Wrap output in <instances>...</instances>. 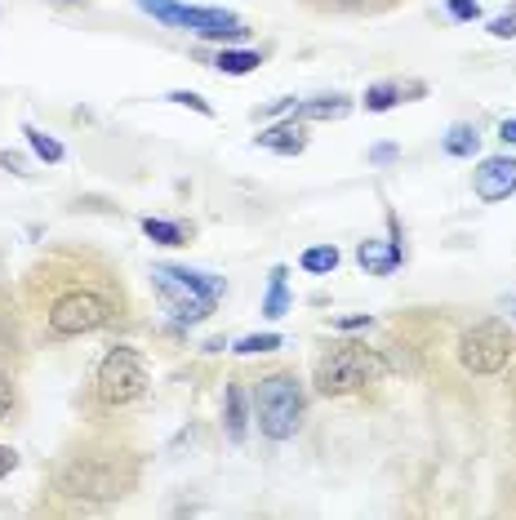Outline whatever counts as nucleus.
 Returning a JSON list of instances; mask_svg holds the SVG:
<instances>
[{
    "label": "nucleus",
    "instance_id": "nucleus-26",
    "mask_svg": "<svg viewBox=\"0 0 516 520\" xmlns=\"http://www.w3.org/2000/svg\"><path fill=\"white\" fill-rule=\"evenodd\" d=\"M0 169H9V174H18V178L32 174V169H27V156L23 152H9V147L0 152Z\"/></svg>",
    "mask_w": 516,
    "mask_h": 520
},
{
    "label": "nucleus",
    "instance_id": "nucleus-33",
    "mask_svg": "<svg viewBox=\"0 0 516 520\" xmlns=\"http://www.w3.org/2000/svg\"><path fill=\"white\" fill-rule=\"evenodd\" d=\"M503 307H508V312L516 316V294H512V298H503Z\"/></svg>",
    "mask_w": 516,
    "mask_h": 520
},
{
    "label": "nucleus",
    "instance_id": "nucleus-15",
    "mask_svg": "<svg viewBox=\"0 0 516 520\" xmlns=\"http://www.w3.org/2000/svg\"><path fill=\"white\" fill-rule=\"evenodd\" d=\"M285 276H290V267H272V276H267V298H263V316L267 320H281L290 312V285H285Z\"/></svg>",
    "mask_w": 516,
    "mask_h": 520
},
{
    "label": "nucleus",
    "instance_id": "nucleus-12",
    "mask_svg": "<svg viewBox=\"0 0 516 520\" xmlns=\"http://www.w3.org/2000/svg\"><path fill=\"white\" fill-rule=\"evenodd\" d=\"M223 432L232 445H241L245 432H250V400H245L241 383H227V392H223Z\"/></svg>",
    "mask_w": 516,
    "mask_h": 520
},
{
    "label": "nucleus",
    "instance_id": "nucleus-1",
    "mask_svg": "<svg viewBox=\"0 0 516 520\" xmlns=\"http://www.w3.org/2000/svg\"><path fill=\"white\" fill-rule=\"evenodd\" d=\"M152 289H156V298H161V307L170 312V320H174V325H183V329L210 320L214 307H218V298L227 294L223 276L192 272V267H170V263L152 267Z\"/></svg>",
    "mask_w": 516,
    "mask_h": 520
},
{
    "label": "nucleus",
    "instance_id": "nucleus-30",
    "mask_svg": "<svg viewBox=\"0 0 516 520\" xmlns=\"http://www.w3.org/2000/svg\"><path fill=\"white\" fill-rule=\"evenodd\" d=\"M14 467H18V454H14V449H9V445H0V480H5L9 472H14Z\"/></svg>",
    "mask_w": 516,
    "mask_h": 520
},
{
    "label": "nucleus",
    "instance_id": "nucleus-29",
    "mask_svg": "<svg viewBox=\"0 0 516 520\" xmlns=\"http://www.w3.org/2000/svg\"><path fill=\"white\" fill-rule=\"evenodd\" d=\"M499 143H503V147H516V116L499 120Z\"/></svg>",
    "mask_w": 516,
    "mask_h": 520
},
{
    "label": "nucleus",
    "instance_id": "nucleus-13",
    "mask_svg": "<svg viewBox=\"0 0 516 520\" xmlns=\"http://www.w3.org/2000/svg\"><path fill=\"white\" fill-rule=\"evenodd\" d=\"M210 67H218L223 76H250V72H258L263 67V54L258 49H218V54L210 58Z\"/></svg>",
    "mask_w": 516,
    "mask_h": 520
},
{
    "label": "nucleus",
    "instance_id": "nucleus-16",
    "mask_svg": "<svg viewBox=\"0 0 516 520\" xmlns=\"http://www.w3.org/2000/svg\"><path fill=\"white\" fill-rule=\"evenodd\" d=\"M441 152L445 156H454V160H472L476 152H481V134H476L472 125H450L445 129V138H441Z\"/></svg>",
    "mask_w": 516,
    "mask_h": 520
},
{
    "label": "nucleus",
    "instance_id": "nucleus-2",
    "mask_svg": "<svg viewBox=\"0 0 516 520\" xmlns=\"http://www.w3.org/2000/svg\"><path fill=\"white\" fill-rule=\"evenodd\" d=\"M383 374H387V365L379 352H370L365 343H339L316 360V392L347 396V392H361V387L379 383Z\"/></svg>",
    "mask_w": 516,
    "mask_h": 520
},
{
    "label": "nucleus",
    "instance_id": "nucleus-17",
    "mask_svg": "<svg viewBox=\"0 0 516 520\" xmlns=\"http://www.w3.org/2000/svg\"><path fill=\"white\" fill-rule=\"evenodd\" d=\"M23 138H27V147H32V156L45 160V165H58V160L67 156V147L58 143V138H49L45 129H36V125H23Z\"/></svg>",
    "mask_w": 516,
    "mask_h": 520
},
{
    "label": "nucleus",
    "instance_id": "nucleus-9",
    "mask_svg": "<svg viewBox=\"0 0 516 520\" xmlns=\"http://www.w3.org/2000/svg\"><path fill=\"white\" fill-rule=\"evenodd\" d=\"M472 192L485 200V205H499L516 192V160L512 156H485L481 165L472 169Z\"/></svg>",
    "mask_w": 516,
    "mask_h": 520
},
{
    "label": "nucleus",
    "instance_id": "nucleus-7",
    "mask_svg": "<svg viewBox=\"0 0 516 520\" xmlns=\"http://www.w3.org/2000/svg\"><path fill=\"white\" fill-rule=\"evenodd\" d=\"M512 360V334L499 320H481V325L459 334V365L468 374H503Z\"/></svg>",
    "mask_w": 516,
    "mask_h": 520
},
{
    "label": "nucleus",
    "instance_id": "nucleus-20",
    "mask_svg": "<svg viewBox=\"0 0 516 520\" xmlns=\"http://www.w3.org/2000/svg\"><path fill=\"white\" fill-rule=\"evenodd\" d=\"M143 236L156 240V245H187V232L178 223H170V218H143Z\"/></svg>",
    "mask_w": 516,
    "mask_h": 520
},
{
    "label": "nucleus",
    "instance_id": "nucleus-3",
    "mask_svg": "<svg viewBox=\"0 0 516 520\" xmlns=\"http://www.w3.org/2000/svg\"><path fill=\"white\" fill-rule=\"evenodd\" d=\"M303 387L294 374H267L258 378V392H254V423L258 432H263L267 440H290L294 432H299L303 423Z\"/></svg>",
    "mask_w": 516,
    "mask_h": 520
},
{
    "label": "nucleus",
    "instance_id": "nucleus-8",
    "mask_svg": "<svg viewBox=\"0 0 516 520\" xmlns=\"http://www.w3.org/2000/svg\"><path fill=\"white\" fill-rule=\"evenodd\" d=\"M63 494H76V498H94V503H107V498H121L129 476H116L112 467H98L94 458H76V463L63 467L58 476Z\"/></svg>",
    "mask_w": 516,
    "mask_h": 520
},
{
    "label": "nucleus",
    "instance_id": "nucleus-25",
    "mask_svg": "<svg viewBox=\"0 0 516 520\" xmlns=\"http://www.w3.org/2000/svg\"><path fill=\"white\" fill-rule=\"evenodd\" d=\"M321 5L343 9V14H365V9H379V5H387V0H321Z\"/></svg>",
    "mask_w": 516,
    "mask_h": 520
},
{
    "label": "nucleus",
    "instance_id": "nucleus-27",
    "mask_svg": "<svg viewBox=\"0 0 516 520\" xmlns=\"http://www.w3.org/2000/svg\"><path fill=\"white\" fill-rule=\"evenodd\" d=\"M14 383H9V378L5 374H0V423H5V418H9V409H14Z\"/></svg>",
    "mask_w": 516,
    "mask_h": 520
},
{
    "label": "nucleus",
    "instance_id": "nucleus-14",
    "mask_svg": "<svg viewBox=\"0 0 516 520\" xmlns=\"http://www.w3.org/2000/svg\"><path fill=\"white\" fill-rule=\"evenodd\" d=\"M347 112H352V98H343V94L307 98V103L294 107V116H299V120H343Z\"/></svg>",
    "mask_w": 516,
    "mask_h": 520
},
{
    "label": "nucleus",
    "instance_id": "nucleus-21",
    "mask_svg": "<svg viewBox=\"0 0 516 520\" xmlns=\"http://www.w3.org/2000/svg\"><path fill=\"white\" fill-rule=\"evenodd\" d=\"M276 347H285L281 334H245L241 343L232 347L236 356H263V352H276Z\"/></svg>",
    "mask_w": 516,
    "mask_h": 520
},
{
    "label": "nucleus",
    "instance_id": "nucleus-11",
    "mask_svg": "<svg viewBox=\"0 0 516 520\" xmlns=\"http://www.w3.org/2000/svg\"><path fill=\"white\" fill-rule=\"evenodd\" d=\"M258 147H263V152H276V156H299L307 147V120H299V116L276 120L272 129L258 134Z\"/></svg>",
    "mask_w": 516,
    "mask_h": 520
},
{
    "label": "nucleus",
    "instance_id": "nucleus-34",
    "mask_svg": "<svg viewBox=\"0 0 516 520\" xmlns=\"http://www.w3.org/2000/svg\"><path fill=\"white\" fill-rule=\"evenodd\" d=\"M58 5H76V0H58Z\"/></svg>",
    "mask_w": 516,
    "mask_h": 520
},
{
    "label": "nucleus",
    "instance_id": "nucleus-10",
    "mask_svg": "<svg viewBox=\"0 0 516 520\" xmlns=\"http://www.w3.org/2000/svg\"><path fill=\"white\" fill-rule=\"evenodd\" d=\"M356 263L370 276H392L396 267L405 263V245H401V232H396V218H392V240H361V245H356Z\"/></svg>",
    "mask_w": 516,
    "mask_h": 520
},
{
    "label": "nucleus",
    "instance_id": "nucleus-18",
    "mask_svg": "<svg viewBox=\"0 0 516 520\" xmlns=\"http://www.w3.org/2000/svg\"><path fill=\"white\" fill-rule=\"evenodd\" d=\"M339 263H343V254L334 245H312V249H303V258H299V267L312 276H330Z\"/></svg>",
    "mask_w": 516,
    "mask_h": 520
},
{
    "label": "nucleus",
    "instance_id": "nucleus-22",
    "mask_svg": "<svg viewBox=\"0 0 516 520\" xmlns=\"http://www.w3.org/2000/svg\"><path fill=\"white\" fill-rule=\"evenodd\" d=\"M165 98H170V103H174V107H192V112H196V116H214V107H210V103H205V98H201V94H196V89H170V94H165Z\"/></svg>",
    "mask_w": 516,
    "mask_h": 520
},
{
    "label": "nucleus",
    "instance_id": "nucleus-4",
    "mask_svg": "<svg viewBox=\"0 0 516 520\" xmlns=\"http://www.w3.org/2000/svg\"><path fill=\"white\" fill-rule=\"evenodd\" d=\"M138 9L156 18L165 27H183V32L201 36V40H218V45H232L245 40L250 27L232 14V9H214V5H183V0H138Z\"/></svg>",
    "mask_w": 516,
    "mask_h": 520
},
{
    "label": "nucleus",
    "instance_id": "nucleus-19",
    "mask_svg": "<svg viewBox=\"0 0 516 520\" xmlns=\"http://www.w3.org/2000/svg\"><path fill=\"white\" fill-rule=\"evenodd\" d=\"M365 112H392L396 103H401V85L396 80H379V85H370L365 89Z\"/></svg>",
    "mask_w": 516,
    "mask_h": 520
},
{
    "label": "nucleus",
    "instance_id": "nucleus-5",
    "mask_svg": "<svg viewBox=\"0 0 516 520\" xmlns=\"http://www.w3.org/2000/svg\"><path fill=\"white\" fill-rule=\"evenodd\" d=\"M94 392L107 409H125L134 405L138 396L147 392V360L138 347H112L103 360H98L94 374Z\"/></svg>",
    "mask_w": 516,
    "mask_h": 520
},
{
    "label": "nucleus",
    "instance_id": "nucleus-31",
    "mask_svg": "<svg viewBox=\"0 0 516 520\" xmlns=\"http://www.w3.org/2000/svg\"><path fill=\"white\" fill-rule=\"evenodd\" d=\"M294 107H299L294 98H276L272 107H263V112H254V116H281V112H294Z\"/></svg>",
    "mask_w": 516,
    "mask_h": 520
},
{
    "label": "nucleus",
    "instance_id": "nucleus-32",
    "mask_svg": "<svg viewBox=\"0 0 516 520\" xmlns=\"http://www.w3.org/2000/svg\"><path fill=\"white\" fill-rule=\"evenodd\" d=\"M370 325V316H343V320H334V329H365Z\"/></svg>",
    "mask_w": 516,
    "mask_h": 520
},
{
    "label": "nucleus",
    "instance_id": "nucleus-6",
    "mask_svg": "<svg viewBox=\"0 0 516 520\" xmlns=\"http://www.w3.org/2000/svg\"><path fill=\"white\" fill-rule=\"evenodd\" d=\"M112 298L94 294V289H72V294H63L54 307H49L45 325L54 338H81V334H94V329H103L107 320H112Z\"/></svg>",
    "mask_w": 516,
    "mask_h": 520
},
{
    "label": "nucleus",
    "instance_id": "nucleus-24",
    "mask_svg": "<svg viewBox=\"0 0 516 520\" xmlns=\"http://www.w3.org/2000/svg\"><path fill=\"white\" fill-rule=\"evenodd\" d=\"M445 14H450L454 23H476V18H481V5H476V0H445Z\"/></svg>",
    "mask_w": 516,
    "mask_h": 520
},
{
    "label": "nucleus",
    "instance_id": "nucleus-28",
    "mask_svg": "<svg viewBox=\"0 0 516 520\" xmlns=\"http://www.w3.org/2000/svg\"><path fill=\"white\" fill-rule=\"evenodd\" d=\"M396 156H401V147H396V143H379V147H370V160H374V165H392Z\"/></svg>",
    "mask_w": 516,
    "mask_h": 520
},
{
    "label": "nucleus",
    "instance_id": "nucleus-23",
    "mask_svg": "<svg viewBox=\"0 0 516 520\" xmlns=\"http://www.w3.org/2000/svg\"><path fill=\"white\" fill-rule=\"evenodd\" d=\"M490 36H494V40H512V36H516V5H508L503 14L490 18Z\"/></svg>",
    "mask_w": 516,
    "mask_h": 520
}]
</instances>
